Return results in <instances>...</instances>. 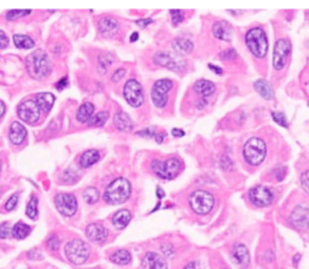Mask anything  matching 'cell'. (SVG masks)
Returning a JSON list of instances; mask_svg holds the SVG:
<instances>
[{
    "instance_id": "cell-1",
    "label": "cell",
    "mask_w": 309,
    "mask_h": 269,
    "mask_svg": "<svg viewBox=\"0 0 309 269\" xmlns=\"http://www.w3.org/2000/svg\"><path fill=\"white\" fill-rule=\"evenodd\" d=\"M28 74L34 80H45L52 71V64L49 56L43 50H35L26 59Z\"/></svg>"
},
{
    "instance_id": "cell-2",
    "label": "cell",
    "mask_w": 309,
    "mask_h": 269,
    "mask_svg": "<svg viewBox=\"0 0 309 269\" xmlns=\"http://www.w3.org/2000/svg\"><path fill=\"white\" fill-rule=\"evenodd\" d=\"M132 193V185L124 177H118L105 188L104 201L110 205H119L128 201Z\"/></svg>"
},
{
    "instance_id": "cell-3",
    "label": "cell",
    "mask_w": 309,
    "mask_h": 269,
    "mask_svg": "<svg viewBox=\"0 0 309 269\" xmlns=\"http://www.w3.org/2000/svg\"><path fill=\"white\" fill-rule=\"evenodd\" d=\"M246 44L254 57H266L267 51H268V39H267L266 32L262 28L254 27V28L247 30L246 35Z\"/></svg>"
},
{
    "instance_id": "cell-4",
    "label": "cell",
    "mask_w": 309,
    "mask_h": 269,
    "mask_svg": "<svg viewBox=\"0 0 309 269\" xmlns=\"http://www.w3.org/2000/svg\"><path fill=\"white\" fill-rule=\"evenodd\" d=\"M266 144L260 138H250L243 148L244 161L251 167H257L266 158Z\"/></svg>"
},
{
    "instance_id": "cell-5",
    "label": "cell",
    "mask_w": 309,
    "mask_h": 269,
    "mask_svg": "<svg viewBox=\"0 0 309 269\" xmlns=\"http://www.w3.org/2000/svg\"><path fill=\"white\" fill-rule=\"evenodd\" d=\"M66 260L75 266H81L90 259L91 246L81 239H73L69 241L64 248Z\"/></svg>"
},
{
    "instance_id": "cell-6",
    "label": "cell",
    "mask_w": 309,
    "mask_h": 269,
    "mask_svg": "<svg viewBox=\"0 0 309 269\" xmlns=\"http://www.w3.org/2000/svg\"><path fill=\"white\" fill-rule=\"evenodd\" d=\"M183 163L182 161L178 160V158L172 157L168 158L166 161H158L155 160L151 163V169L152 171L157 175L158 177L163 180H173L180 174V171L183 170Z\"/></svg>"
},
{
    "instance_id": "cell-7",
    "label": "cell",
    "mask_w": 309,
    "mask_h": 269,
    "mask_svg": "<svg viewBox=\"0 0 309 269\" xmlns=\"http://www.w3.org/2000/svg\"><path fill=\"white\" fill-rule=\"evenodd\" d=\"M188 202H190L192 212L198 214V215H207L214 208L215 198L208 191L197 190L191 193Z\"/></svg>"
},
{
    "instance_id": "cell-8",
    "label": "cell",
    "mask_w": 309,
    "mask_h": 269,
    "mask_svg": "<svg viewBox=\"0 0 309 269\" xmlns=\"http://www.w3.org/2000/svg\"><path fill=\"white\" fill-rule=\"evenodd\" d=\"M174 82L169 79H162L155 82L151 90V101L158 109H163L168 103V92L173 88Z\"/></svg>"
},
{
    "instance_id": "cell-9",
    "label": "cell",
    "mask_w": 309,
    "mask_h": 269,
    "mask_svg": "<svg viewBox=\"0 0 309 269\" xmlns=\"http://www.w3.org/2000/svg\"><path fill=\"white\" fill-rule=\"evenodd\" d=\"M124 97L130 107L140 108L145 99L143 86L134 79L128 80L124 87Z\"/></svg>"
},
{
    "instance_id": "cell-10",
    "label": "cell",
    "mask_w": 309,
    "mask_h": 269,
    "mask_svg": "<svg viewBox=\"0 0 309 269\" xmlns=\"http://www.w3.org/2000/svg\"><path fill=\"white\" fill-rule=\"evenodd\" d=\"M247 196H249V201L257 208L269 207L274 201L273 191L263 185H257L252 187L247 193Z\"/></svg>"
},
{
    "instance_id": "cell-11",
    "label": "cell",
    "mask_w": 309,
    "mask_h": 269,
    "mask_svg": "<svg viewBox=\"0 0 309 269\" xmlns=\"http://www.w3.org/2000/svg\"><path fill=\"white\" fill-rule=\"evenodd\" d=\"M56 209L65 217L74 216L77 212V201L73 193H58L55 196Z\"/></svg>"
},
{
    "instance_id": "cell-12",
    "label": "cell",
    "mask_w": 309,
    "mask_h": 269,
    "mask_svg": "<svg viewBox=\"0 0 309 269\" xmlns=\"http://www.w3.org/2000/svg\"><path fill=\"white\" fill-rule=\"evenodd\" d=\"M291 52V44L289 40L280 39L275 43L273 50V66L275 70H283Z\"/></svg>"
},
{
    "instance_id": "cell-13",
    "label": "cell",
    "mask_w": 309,
    "mask_h": 269,
    "mask_svg": "<svg viewBox=\"0 0 309 269\" xmlns=\"http://www.w3.org/2000/svg\"><path fill=\"white\" fill-rule=\"evenodd\" d=\"M17 115L22 121L28 124H34L40 117V109L35 101H26L21 103L17 109Z\"/></svg>"
},
{
    "instance_id": "cell-14",
    "label": "cell",
    "mask_w": 309,
    "mask_h": 269,
    "mask_svg": "<svg viewBox=\"0 0 309 269\" xmlns=\"http://www.w3.org/2000/svg\"><path fill=\"white\" fill-rule=\"evenodd\" d=\"M155 64L164 66L167 69H171L174 71H182L185 69V62L180 59L179 57L174 56L173 54L169 52H160L154 57Z\"/></svg>"
},
{
    "instance_id": "cell-15",
    "label": "cell",
    "mask_w": 309,
    "mask_h": 269,
    "mask_svg": "<svg viewBox=\"0 0 309 269\" xmlns=\"http://www.w3.org/2000/svg\"><path fill=\"white\" fill-rule=\"evenodd\" d=\"M290 222L299 231H306L309 227V207L300 204L290 215Z\"/></svg>"
},
{
    "instance_id": "cell-16",
    "label": "cell",
    "mask_w": 309,
    "mask_h": 269,
    "mask_svg": "<svg viewBox=\"0 0 309 269\" xmlns=\"http://www.w3.org/2000/svg\"><path fill=\"white\" fill-rule=\"evenodd\" d=\"M108 235H109V232H108V229L102 223L93 222L86 227V237L92 243H105V240L108 239Z\"/></svg>"
},
{
    "instance_id": "cell-17",
    "label": "cell",
    "mask_w": 309,
    "mask_h": 269,
    "mask_svg": "<svg viewBox=\"0 0 309 269\" xmlns=\"http://www.w3.org/2000/svg\"><path fill=\"white\" fill-rule=\"evenodd\" d=\"M143 269H168V263L157 252H147L141 261Z\"/></svg>"
},
{
    "instance_id": "cell-18",
    "label": "cell",
    "mask_w": 309,
    "mask_h": 269,
    "mask_svg": "<svg viewBox=\"0 0 309 269\" xmlns=\"http://www.w3.org/2000/svg\"><path fill=\"white\" fill-rule=\"evenodd\" d=\"M98 29L100 34L105 38H113L118 34L120 29V23L118 19L114 17H103L98 23Z\"/></svg>"
},
{
    "instance_id": "cell-19",
    "label": "cell",
    "mask_w": 309,
    "mask_h": 269,
    "mask_svg": "<svg viewBox=\"0 0 309 269\" xmlns=\"http://www.w3.org/2000/svg\"><path fill=\"white\" fill-rule=\"evenodd\" d=\"M232 260L241 268H247L250 263L249 250L244 244H236L232 249Z\"/></svg>"
},
{
    "instance_id": "cell-20",
    "label": "cell",
    "mask_w": 309,
    "mask_h": 269,
    "mask_svg": "<svg viewBox=\"0 0 309 269\" xmlns=\"http://www.w3.org/2000/svg\"><path fill=\"white\" fill-rule=\"evenodd\" d=\"M27 138V129L19 122H12L9 132V139L13 145H21Z\"/></svg>"
},
{
    "instance_id": "cell-21",
    "label": "cell",
    "mask_w": 309,
    "mask_h": 269,
    "mask_svg": "<svg viewBox=\"0 0 309 269\" xmlns=\"http://www.w3.org/2000/svg\"><path fill=\"white\" fill-rule=\"evenodd\" d=\"M213 34L219 40L230 41L232 39V27L226 21H219L213 26Z\"/></svg>"
},
{
    "instance_id": "cell-22",
    "label": "cell",
    "mask_w": 309,
    "mask_h": 269,
    "mask_svg": "<svg viewBox=\"0 0 309 269\" xmlns=\"http://www.w3.org/2000/svg\"><path fill=\"white\" fill-rule=\"evenodd\" d=\"M130 220H132V214H130L129 210L122 209L119 210V212L113 216L111 222H113V226L115 227L116 229L122 231V229H124L128 224H129Z\"/></svg>"
},
{
    "instance_id": "cell-23",
    "label": "cell",
    "mask_w": 309,
    "mask_h": 269,
    "mask_svg": "<svg viewBox=\"0 0 309 269\" xmlns=\"http://www.w3.org/2000/svg\"><path fill=\"white\" fill-rule=\"evenodd\" d=\"M193 90L197 94H199L202 98H208V97L213 96L214 92L216 91L215 85L208 80H198L196 84L193 85Z\"/></svg>"
},
{
    "instance_id": "cell-24",
    "label": "cell",
    "mask_w": 309,
    "mask_h": 269,
    "mask_svg": "<svg viewBox=\"0 0 309 269\" xmlns=\"http://www.w3.org/2000/svg\"><path fill=\"white\" fill-rule=\"evenodd\" d=\"M55 96L52 93H39L37 96V98H35V103L38 104L39 109H40V111L43 112H50L51 111L52 107H54L55 104Z\"/></svg>"
},
{
    "instance_id": "cell-25",
    "label": "cell",
    "mask_w": 309,
    "mask_h": 269,
    "mask_svg": "<svg viewBox=\"0 0 309 269\" xmlns=\"http://www.w3.org/2000/svg\"><path fill=\"white\" fill-rule=\"evenodd\" d=\"M114 123L115 127L121 132H129L133 129V122L130 120V117L128 116V113L124 111H119L115 113V117H114Z\"/></svg>"
},
{
    "instance_id": "cell-26",
    "label": "cell",
    "mask_w": 309,
    "mask_h": 269,
    "mask_svg": "<svg viewBox=\"0 0 309 269\" xmlns=\"http://www.w3.org/2000/svg\"><path fill=\"white\" fill-rule=\"evenodd\" d=\"M255 91L262 97L263 99H267V101H272L274 98V91H273L272 85L269 84L267 80H257V81L254 84Z\"/></svg>"
},
{
    "instance_id": "cell-27",
    "label": "cell",
    "mask_w": 309,
    "mask_h": 269,
    "mask_svg": "<svg viewBox=\"0 0 309 269\" xmlns=\"http://www.w3.org/2000/svg\"><path fill=\"white\" fill-rule=\"evenodd\" d=\"M99 158H100L99 151H97V150H87V151L83 152V154L81 155V157H80V161H79L80 167L90 168L98 162Z\"/></svg>"
},
{
    "instance_id": "cell-28",
    "label": "cell",
    "mask_w": 309,
    "mask_h": 269,
    "mask_svg": "<svg viewBox=\"0 0 309 269\" xmlns=\"http://www.w3.org/2000/svg\"><path fill=\"white\" fill-rule=\"evenodd\" d=\"M94 112V105L92 103H83L81 107L79 108L76 113L77 121L81 122V123H88L90 120L93 116Z\"/></svg>"
},
{
    "instance_id": "cell-29",
    "label": "cell",
    "mask_w": 309,
    "mask_h": 269,
    "mask_svg": "<svg viewBox=\"0 0 309 269\" xmlns=\"http://www.w3.org/2000/svg\"><path fill=\"white\" fill-rule=\"evenodd\" d=\"M110 261L119 266H127V265H129L130 261H132V255H130V252L128 250L120 249V250H116L115 252L111 254Z\"/></svg>"
},
{
    "instance_id": "cell-30",
    "label": "cell",
    "mask_w": 309,
    "mask_h": 269,
    "mask_svg": "<svg viewBox=\"0 0 309 269\" xmlns=\"http://www.w3.org/2000/svg\"><path fill=\"white\" fill-rule=\"evenodd\" d=\"M13 44L17 49L21 50H32L35 46L34 40L32 38L24 34H15L12 38Z\"/></svg>"
},
{
    "instance_id": "cell-31",
    "label": "cell",
    "mask_w": 309,
    "mask_h": 269,
    "mask_svg": "<svg viewBox=\"0 0 309 269\" xmlns=\"http://www.w3.org/2000/svg\"><path fill=\"white\" fill-rule=\"evenodd\" d=\"M30 231H32V227L28 226L27 223L17 222L12 227V237L18 240H23L30 234Z\"/></svg>"
},
{
    "instance_id": "cell-32",
    "label": "cell",
    "mask_w": 309,
    "mask_h": 269,
    "mask_svg": "<svg viewBox=\"0 0 309 269\" xmlns=\"http://www.w3.org/2000/svg\"><path fill=\"white\" fill-rule=\"evenodd\" d=\"M38 203H39V199L38 197L35 195H32L29 198V202H28L27 208H26V215L30 220H37L38 218V214H39V209H38Z\"/></svg>"
},
{
    "instance_id": "cell-33",
    "label": "cell",
    "mask_w": 309,
    "mask_h": 269,
    "mask_svg": "<svg viewBox=\"0 0 309 269\" xmlns=\"http://www.w3.org/2000/svg\"><path fill=\"white\" fill-rule=\"evenodd\" d=\"M114 62V58L109 52H103L102 54L98 57V66L100 73H107L108 69L110 68L111 64Z\"/></svg>"
},
{
    "instance_id": "cell-34",
    "label": "cell",
    "mask_w": 309,
    "mask_h": 269,
    "mask_svg": "<svg viewBox=\"0 0 309 269\" xmlns=\"http://www.w3.org/2000/svg\"><path fill=\"white\" fill-rule=\"evenodd\" d=\"M83 201L87 204H96L99 199V191L96 187H87L82 193Z\"/></svg>"
},
{
    "instance_id": "cell-35",
    "label": "cell",
    "mask_w": 309,
    "mask_h": 269,
    "mask_svg": "<svg viewBox=\"0 0 309 269\" xmlns=\"http://www.w3.org/2000/svg\"><path fill=\"white\" fill-rule=\"evenodd\" d=\"M173 45L178 51L183 52V54H190L192 50H193V44H192L188 39L184 38L177 39V40H174Z\"/></svg>"
},
{
    "instance_id": "cell-36",
    "label": "cell",
    "mask_w": 309,
    "mask_h": 269,
    "mask_svg": "<svg viewBox=\"0 0 309 269\" xmlns=\"http://www.w3.org/2000/svg\"><path fill=\"white\" fill-rule=\"evenodd\" d=\"M108 118H109V112L108 111H100L96 115L92 116V118L88 122V126L91 127H103L107 123Z\"/></svg>"
},
{
    "instance_id": "cell-37",
    "label": "cell",
    "mask_w": 309,
    "mask_h": 269,
    "mask_svg": "<svg viewBox=\"0 0 309 269\" xmlns=\"http://www.w3.org/2000/svg\"><path fill=\"white\" fill-rule=\"evenodd\" d=\"M32 13L30 10H11L6 12V19L7 21H16V19L24 17Z\"/></svg>"
},
{
    "instance_id": "cell-38",
    "label": "cell",
    "mask_w": 309,
    "mask_h": 269,
    "mask_svg": "<svg viewBox=\"0 0 309 269\" xmlns=\"http://www.w3.org/2000/svg\"><path fill=\"white\" fill-rule=\"evenodd\" d=\"M11 237H12V227L10 222L5 221L0 223V239H9Z\"/></svg>"
},
{
    "instance_id": "cell-39",
    "label": "cell",
    "mask_w": 309,
    "mask_h": 269,
    "mask_svg": "<svg viewBox=\"0 0 309 269\" xmlns=\"http://www.w3.org/2000/svg\"><path fill=\"white\" fill-rule=\"evenodd\" d=\"M19 202V193H13L12 196L7 199V202L5 203V210L6 212H12L17 208V204Z\"/></svg>"
},
{
    "instance_id": "cell-40",
    "label": "cell",
    "mask_w": 309,
    "mask_h": 269,
    "mask_svg": "<svg viewBox=\"0 0 309 269\" xmlns=\"http://www.w3.org/2000/svg\"><path fill=\"white\" fill-rule=\"evenodd\" d=\"M272 117H273V120L279 124V126L288 128L289 124H288V120H286L285 113H283L280 111H274V112H272Z\"/></svg>"
},
{
    "instance_id": "cell-41",
    "label": "cell",
    "mask_w": 309,
    "mask_h": 269,
    "mask_svg": "<svg viewBox=\"0 0 309 269\" xmlns=\"http://www.w3.org/2000/svg\"><path fill=\"white\" fill-rule=\"evenodd\" d=\"M60 244H61L60 237H57V235H55V234L51 235V237H50L46 241L47 248H49L51 251L58 250V248H60Z\"/></svg>"
},
{
    "instance_id": "cell-42",
    "label": "cell",
    "mask_w": 309,
    "mask_h": 269,
    "mask_svg": "<svg viewBox=\"0 0 309 269\" xmlns=\"http://www.w3.org/2000/svg\"><path fill=\"white\" fill-rule=\"evenodd\" d=\"M171 16H172V22H173L174 26H178L179 23H182L185 18V12L184 11L177 10V11H171Z\"/></svg>"
},
{
    "instance_id": "cell-43",
    "label": "cell",
    "mask_w": 309,
    "mask_h": 269,
    "mask_svg": "<svg viewBox=\"0 0 309 269\" xmlns=\"http://www.w3.org/2000/svg\"><path fill=\"white\" fill-rule=\"evenodd\" d=\"M301 186H302L303 191L309 195V170L303 171L301 175Z\"/></svg>"
},
{
    "instance_id": "cell-44",
    "label": "cell",
    "mask_w": 309,
    "mask_h": 269,
    "mask_svg": "<svg viewBox=\"0 0 309 269\" xmlns=\"http://www.w3.org/2000/svg\"><path fill=\"white\" fill-rule=\"evenodd\" d=\"M27 257L28 260L30 261H39V260H43V254L38 250V249H32L27 252Z\"/></svg>"
},
{
    "instance_id": "cell-45",
    "label": "cell",
    "mask_w": 309,
    "mask_h": 269,
    "mask_svg": "<svg viewBox=\"0 0 309 269\" xmlns=\"http://www.w3.org/2000/svg\"><path fill=\"white\" fill-rule=\"evenodd\" d=\"M136 134H138L139 137H143V138H155V135L157 134V133H156L152 128H145V129L140 130V132H138Z\"/></svg>"
},
{
    "instance_id": "cell-46",
    "label": "cell",
    "mask_w": 309,
    "mask_h": 269,
    "mask_svg": "<svg viewBox=\"0 0 309 269\" xmlns=\"http://www.w3.org/2000/svg\"><path fill=\"white\" fill-rule=\"evenodd\" d=\"M124 75H126V70H124V69H118V70L113 74V76H111V81L119 82L120 80L124 79Z\"/></svg>"
},
{
    "instance_id": "cell-47",
    "label": "cell",
    "mask_w": 309,
    "mask_h": 269,
    "mask_svg": "<svg viewBox=\"0 0 309 269\" xmlns=\"http://www.w3.org/2000/svg\"><path fill=\"white\" fill-rule=\"evenodd\" d=\"M9 46V38L2 30H0V50L6 49Z\"/></svg>"
},
{
    "instance_id": "cell-48",
    "label": "cell",
    "mask_w": 309,
    "mask_h": 269,
    "mask_svg": "<svg viewBox=\"0 0 309 269\" xmlns=\"http://www.w3.org/2000/svg\"><path fill=\"white\" fill-rule=\"evenodd\" d=\"M68 85H69L68 76H64V77H62V79L60 80V81L57 82V84H56V88H57L58 91H63L64 88L68 87Z\"/></svg>"
},
{
    "instance_id": "cell-49",
    "label": "cell",
    "mask_w": 309,
    "mask_h": 269,
    "mask_svg": "<svg viewBox=\"0 0 309 269\" xmlns=\"http://www.w3.org/2000/svg\"><path fill=\"white\" fill-rule=\"evenodd\" d=\"M236 57H237V52L233 49L227 50V51L222 52L221 54V58H224V59H235Z\"/></svg>"
},
{
    "instance_id": "cell-50",
    "label": "cell",
    "mask_w": 309,
    "mask_h": 269,
    "mask_svg": "<svg viewBox=\"0 0 309 269\" xmlns=\"http://www.w3.org/2000/svg\"><path fill=\"white\" fill-rule=\"evenodd\" d=\"M135 23L138 24L140 28H146L147 26H149L150 23H152V19L151 18H145V19H138V21H135Z\"/></svg>"
},
{
    "instance_id": "cell-51",
    "label": "cell",
    "mask_w": 309,
    "mask_h": 269,
    "mask_svg": "<svg viewBox=\"0 0 309 269\" xmlns=\"http://www.w3.org/2000/svg\"><path fill=\"white\" fill-rule=\"evenodd\" d=\"M182 269H203L202 266L199 265L198 262H190L185 266V267Z\"/></svg>"
},
{
    "instance_id": "cell-52",
    "label": "cell",
    "mask_w": 309,
    "mask_h": 269,
    "mask_svg": "<svg viewBox=\"0 0 309 269\" xmlns=\"http://www.w3.org/2000/svg\"><path fill=\"white\" fill-rule=\"evenodd\" d=\"M172 134L174 135V137H184V135H185V132H184V130H182V129H173L172 130Z\"/></svg>"
},
{
    "instance_id": "cell-53",
    "label": "cell",
    "mask_w": 309,
    "mask_h": 269,
    "mask_svg": "<svg viewBox=\"0 0 309 269\" xmlns=\"http://www.w3.org/2000/svg\"><path fill=\"white\" fill-rule=\"evenodd\" d=\"M164 135L166 134H160V133H157V134L155 135V140L157 144H162L163 143V139H164Z\"/></svg>"
},
{
    "instance_id": "cell-54",
    "label": "cell",
    "mask_w": 309,
    "mask_h": 269,
    "mask_svg": "<svg viewBox=\"0 0 309 269\" xmlns=\"http://www.w3.org/2000/svg\"><path fill=\"white\" fill-rule=\"evenodd\" d=\"M209 68H210V70H213L215 74H218V75L222 74V69L221 68H216V66L213 65V64H209Z\"/></svg>"
},
{
    "instance_id": "cell-55",
    "label": "cell",
    "mask_w": 309,
    "mask_h": 269,
    "mask_svg": "<svg viewBox=\"0 0 309 269\" xmlns=\"http://www.w3.org/2000/svg\"><path fill=\"white\" fill-rule=\"evenodd\" d=\"M5 111H6V107H5L4 102H1V101H0V118H1V117H2V116H4V113H5Z\"/></svg>"
},
{
    "instance_id": "cell-56",
    "label": "cell",
    "mask_w": 309,
    "mask_h": 269,
    "mask_svg": "<svg viewBox=\"0 0 309 269\" xmlns=\"http://www.w3.org/2000/svg\"><path fill=\"white\" fill-rule=\"evenodd\" d=\"M157 197L160 199H162L163 197H164V192H163V190L161 187H157Z\"/></svg>"
},
{
    "instance_id": "cell-57",
    "label": "cell",
    "mask_w": 309,
    "mask_h": 269,
    "mask_svg": "<svg viewBox=\"0 0 309 269\" xmlns=\"http://www.w3.org/2000/svg\"><path fill=\"white\" fill-rule=\"evenodd\" d=\"M136 40H138V33H133L132 37H130V41L133 43V41H136Z\"/></svg>"
},
{
    "instance_id": "cell-58",
    "label": "cell",
    "mask_w": 309,
    "mask_h": 269,
    "mask_svg": "<svg viewBox=\"0 0 309 269\" xmlns=\"http://www.w3.org/2000/svg\"><path fill=\"white\" fill-rule=\"evenodd\" d=\"M0 171H1V161H0Z\"/></svg>"
}]
</instances>
